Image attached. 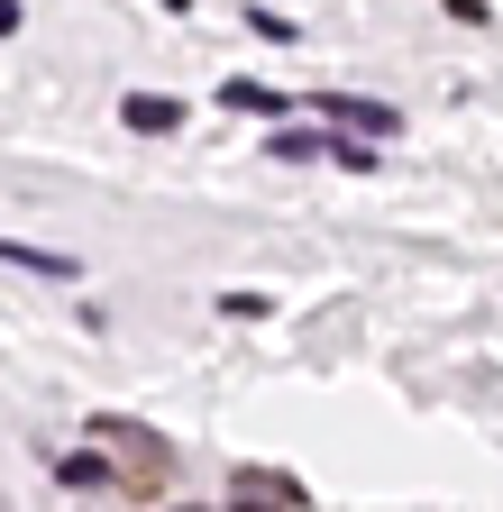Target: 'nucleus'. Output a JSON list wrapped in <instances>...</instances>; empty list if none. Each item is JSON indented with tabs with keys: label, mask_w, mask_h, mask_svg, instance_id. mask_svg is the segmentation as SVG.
<instances>
[{
	"label": "nucleus",
	"mask_w": 503,
	"mask_h": 512,
	"mask_svg": "<svg viewBox=\"0 0 503 512\" xmlns=\"http://www.w3.org/2000/svg\"><path fill=\"white\" fill-rule=\"evenodd\" d=\"M321 119H330V128H394V110H385V101H348V92H330V101H321Z\"/></svg>",
	"instance_id": "f257e3e1"
},
{
	"label": "nucleus",
	"mask_w": 503,
	"mask_h": 512,
	"mask_svg": "<svg viewBox=\"0 0 503 512\" xmlns=\"http://www.w3.org/2000/svg\"><path fill=\"white\" fill-rule=\"evenodd\" d=\"M119 119H129V128H183V101H156V92H138Z\"/></svg>",
	"instance_id": "f03ea898"
},
{
	"label": "nucleus",
	"mask_w": 503,
	"mask_h": 512,
	"mask_svg": "<svg viewBox=\"0 0 503 512\" xmlns=\"http://www.w3.org/2000/svg\"><path fill=\"white\" fill-rule=\"evenodd\" d=\"M55 476H65L74 494H101V485H119V476H110V458H65V467H55Z\"/></svg>",
	"instance_id": "7ed1b4c3"
},
{
	"label": "nucleus",
	"mask_w": 503,
	"mask_h": 512,
	"mask_svg": "<svg viewBox=\"0 0 503 512\" xmlns=\"http://www.w3.org/2000/svg\"><path fill=\"white\" fill-rule=\"evenodd\" d=\"M19 275H74V256H37V247H10Z\"/></svg>",
	"instance_id": "20e7f679"
}]
</instances>
